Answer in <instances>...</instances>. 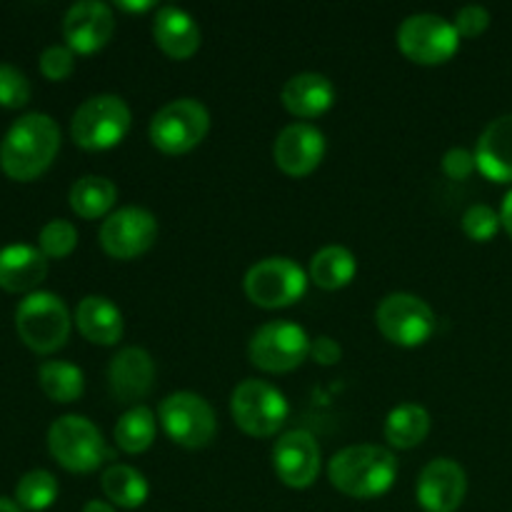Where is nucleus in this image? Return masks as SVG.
<instances>
[{
    "label": "nucleus",
    "mask_w": 512,
    "mask_h": 512,
    "mask_svg": "<svg viewBox=\"0 0 512 512\" xmlns=\"http://www.w3.org/2000/svg\"><path fill=\"white\" fill-rule=\"evenodd\" d=\"M60 150V128L48 113H25L8 128L0 143V168L20 183L35 180L53 165Z\"/></svg>",
    "instance_id": "1"
},
{
    "label": "nucleus",
    "mask_w": 512,
    "mask_h": 512,
    "mask_svg": "<svg viewBox=\"0 0 512 512\" xmlns=\"http://www.w3.org/2000/svg\"><path fill=\"white\" fill-rule=\"evenodd\" d=\"M328 478L330 485L348 498L373 500L393 488L398 458L383 445H350L330 458Z\"/></svg>",
    "instance_id": "2"
},
{
    "label": "nucleus",
    "mask_w": 512,
    "mask_h": 512,
    "mask_svg": "<svg viewBox=\"0 0 512 512\" xmlns=\"http://www.w3.org/2000/svg\"><path fill=\"white\" fill-rule=\"evenodd\" d=\"M70 325L73 320H70L68 305L60 295L48 293V290H35L25 295L15 308V330L20 340L40 355L63 348L70 338Z\"/></svg>",
    "instance_id": "3"
},
{
    "label": "nucleus",
    "mask_w": 512,
    "mask_h": 512,
    "mask_svg": "<svg viewBox=\"0 0 512 512\" xmlns=\"http://www.w3.org/2000/svg\"><path fill=\"white\" fill-rule=\"evenodd\" d=\"M133 113L120 95L100 93L83 100L70 120V138L83 150H110L123 143Z\"/></svg>",
    "instance_id": "4"
},
{
    "label": "nucleus",
    "mask_w": 512,
    "mask_h": 512,
    "mask_svg": "<svg viewBox=\"0 0 512 512\" xmlns=\"http://www.w3.org/2000/svg\"><path fill=\"white\" fill-rule=\"evenodd\" d=\"M230 415L250 438H273L288 423L290 403L275 385L248 378L230 395Z\"/></svg>",
    "instance_id": "5"
},
{
    "label": "nucleus",
    "mask_w": 512,
    "mask_h": 512,
    "mask_svg": "<svg viewBox=\"0 0 512 512\" xmlns=\"http://www.w3.org/2000/svg\"><path fill=\"white\" fill-rule=\"evenodd\" d=\"M48 450L55 463L70 473H93L110 458L98 425L83 415H63L55 420L48 428Z\"/></svg>",
    "instance_id": "6"
},
{
    "label": "nucleus",
    "mask_w": 512,
    "mask_h": 512,
    "mask_svg": "<svg viewBox=\"0 0 512 512\" xmlns=\"http://www.w3.org/2000/svg\"><path fill=\"white\" fill-rule=\"evenodd\" d=\"M210 130V113L200 100L178 98L165 103L150 120V143L165 155H185L198 148Z\"/></svg>",
    "instance_id": "7"
},
{
    "label": "nucleus",
    "mask_w": 512,
    "mask_h": 512,
    "mask_svg": "<svg viewBox=\"0 0 512 512\" xmlns=\"http://www.w3.org/2000/svg\"><path fill=\"white\" fill-rule=\"evenodd\" d=\"M308 280V273L295 260L275 255L250 265L243 278V290L258 308L278 310L298 303L308 290Z\"/></svg>",
    "instance_id": "8"
},
{
    "label": "nucleus",
    "mask_w": 512,
    "mask_h": 512,
    "mask_svg": "<svg viewBox=\"0 0 512 512\" xmlns=\"http://www.w3.org/2000/svg\"><path fill=\"white\" fill-rule=\"evenodd\" d=\"M310 335L290 320H270L260 325L248 345L250 363L263 373H290L310 358Z\"/></svg>",
    "instance_id": "9"
},
{
    "label": "nucleus",
    "mask_w": 512,
    "mask_h": 512,
    "mask_svg": "<svg viewBox=\"0 0 512 512\" xmlns=\"http://www.w3.org/2000/svg\"><path fill=\"white\" fill-rule=\"evenodd\" d=\"M375 325L388 343L400 348H418L433 338L438 318L418 295L390 293L375 308Z\"/></svg>",
    "instance_id": "10"
},
{
    "label": "nucleus",
    "mask_w": 512,
    "mask_h": 512,
    "mask_svg": "<svg viewBox=\"0 0 512 512\" xmlns=\"http://www.w3.org/2000/svg\"><path fill=\"white\" fill-rule=\"evenodd\" d=\"M398 48L418 65H443L458 53L460 35L453 20L435 13H413L400 23Z\"/></svg>",
    "instance_id": "11"
},
{
    "label": "nucleus",
    "mask_w": 512,
    "mask_h": 512,
    "mask_svg": "<svg viewBox=\"0 0 512 512\" xmlns=\"http://www.w3.org/2000/svg\"><path fill=\"white\" fill-rule=\"evenodd\" d=\"M158 420L163 425L165 435L175 445L188 450H200L210 445L218 430L213 408L208 400L190 390L168 395L158 408Z\"/></svg>",
    "instance_id": "12"
},
{
    "label": "nucleus",
    "mask_w": 512,
    "mask_h": 512,
    "mask_svg": "<svg viewBox=\"0 0 512 512\" xmlns=\"http://www.w3.org/2000/svg\"><path fill=\"white\" fill-rule=\"evenodd\" d=\"M158 240V218L148 208L125 205L100 225V245L115 260H133L148 253Z\"/></svg>",
    "instance_id": "13"
},
{
    "label": "nucleus",
    "mask_w": 512,
    "mask_h": 512,
    "mask_svg": "<svg viewBox=\"0 0 512 512\" xmlns=\"http://www.w3.org/2000/svg\"><path fill=\"white\" fill-rule=\"evenodd\" d=\"M273 468L283 485L305 490L320 475V445L310 430H290L273 445Z\"/></svg>",
    "instance_id": "14"
},
{
    "label": "nucleus",
    "mask_w": 512,
    "mask_h": 512,
    "mask_svg": "<svg viewBox=\"0 0 512 512\" xmlns=\"http://www.w3.org/2000/svg\"><path fill=\"white\" fill-rule=\"evenodd\" d=\"M325 135L313 123H290L278 133L273 143V160L290 178H305L323 163Z\"/></svg>",
    "instance_id": "15"
},
{
    "label": "nucleus",
    "mask_w": 512,
    "mask_h": 512,
    "mask_svg": "<svg viewBox=\"0 0 512 512\" xmlns=\"http://www.w3.org/2000/svg\"><path fill=\"white\" fill-rule=\"evenodd\" d=\"M115 30V15L108 3L100 0H80L65 10L63 38L73 53L90 55L108 45Z\"/></svg>",
    "instance_id": "16"
},
{
    "label": "nucleus",
    "mask_w": 512,
    "mask_h": 512,
    "mask_svg": "<svg viewBox=\"0 0 512 512\" xmlns=\"http://www.w3.org/2000/svg\"><path fill=\"white\" fill-rule=\"evenodd\" d=\"M468 493V475L463 465L450 458L430 460L418 475L415 495L425 512H455Z\"/></svg>",
    "instance_id": "17"
},
{
    "label": "nucleus",
    "mask_w": 512,
    "mask_h": 512,
    "mask_svg": "<svg viewBox=\"0 0 512 512\" xmlns=\"http://www.w3.org/2000/svg\"><path fill=\"white\" fill-rule=\"evenodd\" d=\"M155 383V363L148 350L123 348L108 365V388L118 403L140 405Z\"/></svg>",
    "instance_id": "18"
},
{
    "label": "nucleus",
    "mask_w": 512,
    "mask_h": 512,
    "mask_svg": "<svg viewBox=\"0 0 512 512\" xmlns=\"http://www.w3.org/2000/svg\"><path fill=\"white\" fill-rule=\"evenodd\" d=\"M153 38L168 58L188 60L198 53L203 35L188 10L178 5H160L153 18Z\"/></svg>",
    "instance_id": "19"
},
{
    "label": "nucleus",
    "mask_w": 512,
    "mask_h": 512,
    "mask_svg": "<svg viewBox=\"0 0 512 512\" xmlns=\"http://www.w3.org/2000/svg\"><path fill=\"white\" fill-rule=\"evenodd\" d=\"M478 170L493 183H512V113L490 120L475 145Z\"/></svg>",
    "instance_id": "20"
},
{
    "label": "nucleus",
    "mask_w": 512,
    "mask_h": 512,
    "mask_svg": "<svg viewBox=\"0 0 512 512\" xmlns=\"http://www.w3.org/2000/svg\"><path fill=\"white\" fill-rule=\"evenodd\" d=\"M45 275H48V258L40 248L13 243L0 250V288L8 293H35Z\"/></svg>",
    "instance_id": "21"
},
{
    "label": "nucleus",
    "mask_w": 512,
    "mask_h": 512,
    "mask_svg": "<svg viewBox=\"0 0 512 512\" xmlns=\"http://www.w3.org/2000/svg\"><path fill=\"white\" fill-rule=\"evenodd\" d=\"M280 100L290 115L313 120L333 108L335 88L323 73H298L283 85Z\"/></svg>",
    "instance_id": "22"
},
{
    "label": "nucleus",
    "mask_w": 512,
    "mask_h": 512,
    "mask_svg": "<svg viewBox=\"0 0 512 512\" xmlns=\"http://www.w3.org/2000/svg\"><path fill=\"white\" fill-rule=\"evenodd\" d=\"M75 325L80 335L95 345H118L123 338V313L105 295H85L75 308Z\"/></svg>",
    "instance_id": "23"
},
{
    "label": "nucleus",
    "mask_w": 512,
    "mask_h": 512,
    "mask_svg": "<svg viewBox=\"0 0 512 512\" xmlns=\"http://www.w3.org/2000/svg\"><path fill=\"white\" fill-rule=\"evenodd\" d=\"M68 200L78 218H108L118 200V188L113 185V180L103 178V175H83L70 185Z\"/></svg>",
    "instance_id": "24"
},
{
    "label": "nucleus",
    "mask_w": 512,
    "mask_h": 512,
    "mask_svg": "<svg viewBox=\"0 0 512 512\" xmlns=\"http://www.w3.org/2000/svg\"><path fill=\"white\" fill-rule=\"evenodd\" d=\"M358 260L345 245H325L310 258L308 278L323 290H340L353 283Z\"/></svg>",
    "instance_id": "25"
},
{
    "label": "nucleus",
    "mask_w": 512,
    "mask_h": 512,
    "mask_svg": "<svg viewBox=\"0 0 512 512\" xmlns=\"http://www.w3.org/2000/svg\"><path fill=\"white\" fill-rule=\"evenodd\" d=\"M430 433V413L418 403H403L385 418V440L395 450H413Z\"/></svg>",
    "instance_id": "26"
},
{
    "label": "nucleus",
    "mask_w": 512,
    "mask_h": 512,
    "mask_svg": "<svg viewBox=\"0 0 512 512\" xmlns=\"http://www.w3.org/2000/svg\"><path fill=\"white\" fill-rule=\"evenodd\" d=\"M100 485H103V493L105 498L110 500V505L123 510L140 508V505H145V500H148L150 495L148 480H145V475L140 473L138 468H133V465H110L103 473Z\"/></svg>",
    "instance_id": "27"
},
{
    "label": "nucleus",
    "mask_w": 512,
    "mask_h": 512,
    "mask_svg": "<svg viewBox=\"0 0 512 512\" xmlns=\"http://www.w3.org/2000/svg\"><path fill=\"white\" fill-rule=\"evenodd\" d=\"M155 433H158V418L145 405H133L120 415L118 425H115V445L128 455H140L155 443Z\"/></svg>",
    "instance_id": "28"
},
{
    "label": "nucleus",
    "mask_w": 512,
    "mask_h": 512,
    "mask_svg": "<svg viewBox=\"0 0 512 512\" xmlns=\"http://www.w3.org/2000/svg\"><path fill=\"white\" fill-rule=\"evenodd\" d=\"M38 383L53 403H75L85 390V375L68 360H45L38 368Z\"/></svg>",
    "instance_id": "29"
},
{
    "label": "nucleus",
    "mask_w": 512,
    "mask_h": 512,
    "mask_svg": "<svg viewBox=\"0 0 512 512\" xmlns=\"http://www.w3.org/2000/svg\"><path fill=\"white\" fill-rule=\"evenodd\" d=\"M58 478L50 470H30L15 485V503L28 512H43L58 500Z\"/></svg>",
    "instance_id": "30"
},
{
    "label": "nucleus",
    "mask_w": 512,
    "mask_h": 512,
    "mask_svg": "<svg viewBox=\"0 0 512 512\" xmlns=\"http://www.w3.org/2000/svg\"><path fill=\"white\" fill-rule=\"evenodd\" d=\"M78 245V228L70 220L55 218L40 228L38 248L45 258H68Z\"/></svg>",
    "instance_id": "31"
},
{
    "label": "nucleus",
    "mask_w": 512,
    "mask_h": 512,
    "mask_svg": "<svg viewBox=\"0 0 512 512\" xmlns=\"http://www.w3.org/2000/svg\"><path fill=\"white\" fill-rule=\"evenodd\" d=\"M500 228H503L500 213L490 205L475 203L463 213V233L475 243H490Z\"/></svg>",
    "instance_id": "32"
},
{
    "label": "nucleus",
    "mask_w": 512,
    "mask_h": 512,
    "mask_svg": "<svg viewBox=\"0 0 512 512\" xmlns=\"http://www.w3.org/2000/svg\"><path fill=\"white\" fill-rule=\"evenodd\" d=\"M30 80L20 68L10 63H0V105L3 108H23L30 100Z\"/></svg>",
    "instance_id": "33"
},
{
    "label": "nucleus",
    "mask_w": 512,
    "mask_h": 512,
    "mask_svg": "<svg viewBox=\"0 0 512 512\" xmlns=\"http://www.w3.org/2000/svg\"><path fill=\"white\" fill-rule=\"evenodd\" d=\"M75 70V53L68 45H48V48L40 53V73L48 80H65L68 75H73Z\"/></svg>",
    "instance_id": "34"
},
{
    "label": "nucleus",
    "mask_w": 512,
    "mask_h": 512,
    "mask_svg": "<svg viewBox=\"0 0 512 512\" xmlns=\"http://www.w3.org/2000/svg\"><path fill=\"white\" fill-rule=\"evenodd\" d=\"M455 30H458L460 38H478L485 30L490 28V10L485 5H463V8L455 13L453 20Z\"/></svg>",
    "instance_id": "35"
},
{
    "label": "nucleus",
    "mask_w": 512,
    "mask_h": 512,
    "mask_svg": "<svg viewBox=\"0 0 512 512\" xmlns=\"http://www.w3.org/2000/svg\"><path fill=\"white\" fill-rule=\"evenodd\" d=\"M478 170V163H475V153H470L468 148H450L448 153L443 155V173L448 175L450 180H468L470 175Z\"/></svg>",
    "instance_id": "36"
},
{
    "label": "nucleus",
    "mask_w": 512,
    "mask_h": 512,
    "mask_svg": "<svg viewBox=\"0 0 512 512\" xmlns=\"http://www.w3.org/2000/svg\"><path fill=\"white\" fill-rule=\"evenodd\" d=\"M310 358L318 365H335L343 358V348L330 335H318L310 345Z\"/></svg>",
    "instance_id": "37"
},
{
    "label": "nucleus",
    "mask_w": 512,
    "mask_h": 512,
    "mask_svg": "<svg viewBox=\"0 0 512 512\" xmlns=\"http://www.w3.org/2000/svg\"><path fill=\"white\" fill-rule=\"evenodd\" d=\"M500 220H503L505 233L510 235L512 240V190L503 198V205H500Z\"/></svg>",
    "instance_id": "38"
},
{
    "label": "nucleus",
    "mask_w": 512,
    "mask_h": 512,
    "mask_svg": "<svg viewBox=\"0 0 512 512\" xmlns=\"http://www.w3.org/2000/svg\"><path fill=\"white\" fill-rule=\"evenodd\" d=\"M118 8L128 10V13H145V10H153L155 3L153 0H143V3H128V0H120Z\"/></svg>",
    "instance_id": "39"
},
{
    "label": "nucleus",
    "mask_w": 512,
    "mask_h": 512,
    "mask_svg": "<svg viewBox=\"0 0 512 512\" xmlns=\"http://www.w3.org/2000/svg\"><path fill=\"white\" fill-rule=\"evenodd\" d=\"M83 512H115V508L105 500H90V503H85Z\"/></svg>",
    "instance_id": "40"
},
{
    "label": "nucleus",
    "mask_w": 512,
    "mask_h": 512,
    "mask_svg": "<svg viewBox=\"0 0 512 512\" xmlns=\"http://www.w3.org/2000/svg\"><path fill=\"white\" fill-rule=\"evenodd\" d=\"M0 512H23L15 500H8V498H0Z\"/></svg>",
    "instance_id": "41"
}]
</instances>
